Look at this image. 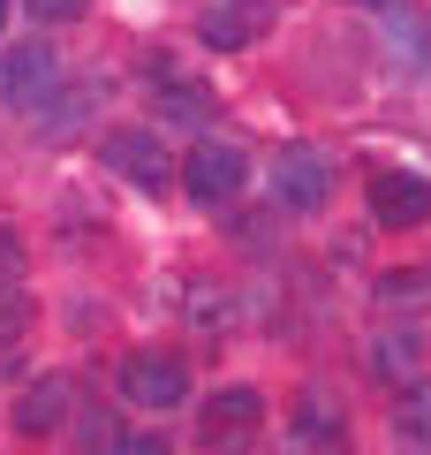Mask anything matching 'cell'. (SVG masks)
Wrapping results in <instances>:
<instances>
[{
	"label": "cell",
	"instance_id": "9c48e42d",
	"mask_svg": "<svg viewBox=\"0 0 431 455\" xmlns=\"http://www.w3.org/2000/svg\"><path fill=\"white\" fill-rule=\"evenodd\" d=\"M394 433L409 440V448L431 455V372L401 379V395H394Z\"/></svg>",
	"mask_w": 431,
	"mask_h": 455
},
{
	"label": "cell",
	"instance_id": "9a60e30c",
	"mask_svg": "<svg viewBox=\"0 0 431 455\" xmlns=\"http://www.w3.org/2000/svg\"><path fill=\"white\" fill-rule=\"evenodd\" d=\"M23 326H31V296H16V304H0V341H23Z\"/></svg>",
	"mask_w": 431,
	"mask_h": 455
},
{
	"label": "cell",
	"instance_id": "7a4b0ae2",
	"mask_svg": "<svg viewBox=\"0 0 431 455\" xmlns=\"http://www.w3.org/2000/svg\"><path fill=\"white\" fill-rule=\"evenodd\" d=\"M98 160H106V175L137 182L144 197L175 190V160H167V137L160 130H106V137H98Z\"/></svg>",
	"mask_w": 431,
	"mask_h": 455
},
{
	"label": "cell",
	"instance_id": "7c38bea8",
	"mask_svg": "<svg viewBox=\"0 0 431 455\" xmlns=\"http://www.w3.org/2000/svg\"><path fill=\"white\" fill-rule=\"evenodd\" d=\"M23 266H31V251H23V235L8 220H0V289H16L23 281Z\"/></svg>",
	"mask_w": 431,
	"mask_h": 455
},
{
	"label": "cell",
	"instance_id": "8992f818",
	"mask_svg": "<svg viewBox=\"0 0 431 455\" xmlns=\"http://www.w3.org/2000/svg\"><path fill=\"white\" fill-rule=\"evenodd\" d=\"M175 182L197 197V205H235L242 182H250V160H242L235 145H220V137H205V145L182 160V175H175Z\"/></svg>",
	"mask_w": 431,
	"mask_h": 455
},
{
	"label": "cell",
	"instance_id": "6da1fadb",
	"mask_svg": "<svg viewBox=\"0 0 431 455\" xmlns=\"http://www.w3.org/2000/svg\"><path fill=\"white\" fill-rule=\"evenodd\" d=\"M114 387L137 410H182L190 403V357H182V349H129V357L114 364Z\"/></svg>",
	"mask_w": 431,
	"mask_h": 455
},
{
	"label": "cell",
	"instance_id": "ba28073f",
	"mask_svg": "<svg viewBox=\"0 0 431 455\" xmlns=\"http://www.w3.org/2000/svg\"><path fill=\"white\" fill-rule=\"evenodd\" d=\"M68 403H76V379H68V372H38L31 387L16 395L8 425H16V440H53L61 418H68Z\"/></svg>",
	"mask_w": 431,
	"mask_h": 455
},
{
	"label": "cell",
	"instance_id": "277c9868",
	"mask_svg": "<svg viewBox=\"0 0 431 455\" xmlns=\"http://www.w3.org/2000/svg\"><path fill=\"white\" fill-rule=\"evenodd\" d=\"M272 197H280V212H325V197H333V152L280 145V160H272Z\"/></svg>",
	"mask_w": 431,
	"mask_h": 455
},
{
	"label": "cell",
	"instance_id": "e0dca14e",
	"mask_svg": "<svg viewBox=\"0 0 431 455\" xmlns=\"http://www.w3.org/2000/svg\"><path fill=\"white\" fill-rule=\"evenodd\" d=\"M356 8H394V0H356Z\"/></svg>",
	"mask_w": 431,
	"mask_h": 455
},
{
	"label": "cell",
	"instance_id": "5bb4252c",
	"mask_svg": "<svg viewBox=\"0 0 431 455\" xmlns=\"http://www.w3.org/2000/svg\"><path fill=\"white\" fill-rule=\"evenodd\" d=\"M23 8H31L38 23H68V16H83L91 0H23Z\"/></svg>",
	"mask_w": 431,
	"mask_h": 455
},
{
	"label": "cell",
	"instance_id": "5b68a950",
	"mask_svg": "<svg viewBox=\"0 0 431 455\" xmlns=\"http://www.w3.org/2000/svg\"><path fill=\"white\" fill-rule=\"evenodd\" d=\"M53 84H61V53H53L46 38L0 46V107H46Z\"/></svg>",
	"mask_w": 431,
	"mask_h": 455
},
{
	"label": "cell",
	"instance_id": "2e32d148",
	"mask_svg": "<svg viewBox=\"0 0 431 455\" xmlns=\"http://www.w3.org/2000/svg\"><path fill=\"white\" fill-rule=\"evenodd\" d=\"M8 16H16V0H0V31H8Z\"/></svg>",
	"mask_w": 431,
	"mask_h": 455
},
{
	"label": "cell",
	"instance_id": "4fadbf2b",
	"mask_svg": "<svg viewBox=\"0 0 431 455\" xmlns=\"http://www.w3.org/2000/svg\"><path fill=\"white\" fill-rule=\"evenodd\" d=\"M106 455H175V448H167V433H121Z\"/></svg>",
	"mask_w": 431,
	"mask_h": 455
},
{
	"label": "cell",
	"instance_id": "30bf717a",
	"mask_svg": "<svg viewBox=\"0 0 431 455\" xmlns=\"http://www.w3.org/2000/svg\"><path fill=\"white\" fill-rule=\"evenodd\" d=\"M265 8H212L205 23H197V38L205 46H220V53H235V46H250V38H265Z\"/></svg>",
	"mask_w": 431,
	"mask_h": 455
},
{
	"label": "cell",
	"instance_id": "52a82bcc",
	"mask_svg": "<svg viewBox=\"0 0 431 455\" xmlns=\"http://www.w3.org/2000/svg\"><path fill=\"white\" fill-rule=\"evenodd\" d=\"M257 425H265V395L257 387H212L205 403H197V433L212 440V448H235V440H257Z\"/></svg>",
	"mask_w": 431,
	"mask_h": 455
},
{
	"label": "cell",
	"instance_id": "8fae6325",
	"mask_svg": "<svg viewBox=\"0 0 431 455\" xmlns=\"http://www.w3.org/2000/svg\"><path fill=\"white\" fill-rule=\"evenodd\" d=\"M160 114H167V122H205V114H212V92H205V84H167V92H160Z\"/></svg>",
	"mask_w": 431,
	"mask_h": 455
},
{
	"label": "cell",
	"instance_id": "3957f363",
	"mask_svg": "<svg viewBox=\"0 0 431 455\" xmlns=\"http://www.w3.org/2000/svg\"><path fill=\"white\" fill-rule=\"evenodd\" d=\"M371 220L386 228V235H409V228H431V175H416V167H379L364 190Z\"/></svg>",
	"mask_w": 431,
	"mask_h": 455
}]
</instances>
